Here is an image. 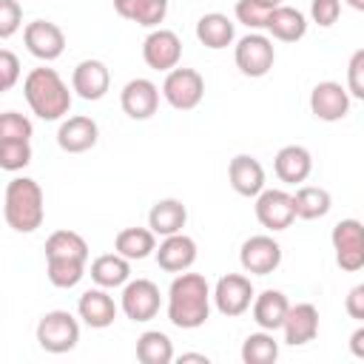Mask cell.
Listing matches in <instances>:
<instances>
[{"mask_svg": "<svg viewBox=\"0 0 364 364\" xmlns=\"http://www.w3.org/2000/svg\"><path fill=\"white\" fill-rule=\"evenodd\" d=\"M210 316V284L202 273H176L168 287V321L179 330H196Z\"/></svg>", "mask_w": 364, "mask_h": 364, "instance_id": "1", "label": "cell"}, {"mask_svg": "<svg viewBox=\"0 0 364 364\" xmlns=\"http://www.w3.org/2000/svg\"><path fill=\"white\" fill-rule=\"evenodd\" d=\"M23 94L28 108L46 122H57L71 111V91L54 68H31L23 80Z\"/></svg>", "mask_w": 364, "mask_h": 364, "instance_id": "2", "label": "cell"}, {"mask_svg": "<svg viewBox=\"0 0 364 364\" xmlns=\"http://www.w3.org/2000/svg\"><path fill=\"white\" fill-rule=\"evenodd\" d=\"M43 188L31 176H14L6 185V199H3V216L6 225L14 233H34L43 225L46 205H43Z\"/></svg>", "mask_w": 364, "mask_h": 364, "instance_id": "3", "label": "cell"}, {"mask_svg": "<svg viewBox=\"0 0 364 364\" xmlns=\"http://www.w3.org/2000/svg\"><path fill=\"white\" fill-rule=\"evenodd\" d=\"M77 341H80V321L68 310H48L37 321V344L46 353L63 355V353L74 350Z\"/></svg>", "mask_w": 364, "mask_h": 364, "instance_id": "4", "label": "cell"}, {"mask_svg": "<svg viewBox=\"0 0 364 364\" xmlns=\"http://www.w3.org/2000/svg\"><path fill=\"white\" fill-rule=\"evenodd\" d=\"M233 60H236V68L245 74V77H264L273 63H276V48H273V40L259 34V31H250L245 34L236 48H233Z\"/></svg>", "mask_w": 364, "mask_h": 364, "instance_id": "5", "label": "cell"}, {"mask_svg": "<svg viewBox=\"0 0 364 364\" xmlns=\"http://www.w3.org/2000/svg\"><path fill=\"white\" fill-rule=\"evenodd\" d=\"M162 97L176 111H193L205 97V80L193 68H171L162 82Z\"/></svg>", "mask_w": 364, "mask_h": 364, "instance_id": "6", "label": "cell"}, {"mask_svg": "<svg viewBox=\"0 0 364 364\" xmlns=\"http://www.w3.org/2000/svg\"><path fill=\"white\" fill-rule=\"evenodd\" d=\"M333 250H336V264L347 273H355L364 267V228L358 219H341L333 225L330 233Z\"/></svg>", "mask_w": 364, "mask_h": 364, "instance_id": "7", "label": "cell"}, {"mask_svg": "<svg viewBox=\"0 0 364 364\" xmlns=\"http://www.w3.org/2000/svg\"><path fill=\"white\" fill-rule=\"evenodd\" d=\"M119 307L131 321H151L162 307V293L151 279H128L122 284Z\"/></svg>", "mask_w": 364, "mask_h": 364, "instance_id": "8", "label": "cell"}, {"mask_svg": "<svg viewBox=\"0 0 364 364\" xmlns=\"http://www.w3.org/2000/svg\"><path fill=\"white\" fill-rule=\"evenodd\" d=\"M256 219L262 228L279 233V230H287L296 219V210H293V193L287 191H279V188H262L256 193Z\"/></svg>", "mask_w": 364, "mask_h": 364, "instance_id": "9", "label": "cell"}, {"mask_svg": "<svg viewBox=\"0 0 364 364\" xmlns=\"http://www.w3.org/2000/svg\"><path fill=\"white\" fill-rule=\"evenodd\" d=\"M253 296H256V293H253V284H250V279L242 276V273H228V276H222V279L216 282L213 293H210L216 310H219L222 316H228V318H236V316H242L245 310H250Z\"/></svg>", "mask_w": 364, "mask_h": 364, "instance_id": "10", "label": "cell"}, {"mask_svg": "<svg viewBox=\"0 0 364 364\" xmlns=\"http://www.w3.org/2000/svg\"><path fill=\"white\" fill-rule=\"evenodd\" d=\"M239 264L245 273L270 276L282 264V245L267 233L250 236V239H245V245L239 250Z\"/></svg>", "mask_w": 364, "mask_h": 364, "instance_id": "11", "label": "cell"}, {"mask_svg": "<svg viewBox=\"0 0 364 364\" xmlns=\"http://www.w3.org/2000/svg\"><path fill=\"white\" fill-rule=\"evenodd\" d=\"M23 43H26L28 54H34L43 63H54L65 51V34L51 20H31V23H26Z\"/></svg>", "mask_w": 364, "mask_h": 364, "instance_id": "12", "label": "cell"}, {"mask_svg": "<svg viewBox=\"0 0 364 364\" xmlns=\"http://www.w3.org/2000/svg\"><path fill=\"white\" fill-rule=\"evenodd\" d=\"M142 60L154 71H171L182 60V40L171 28H154L142 40Z\"/></svg>", "mask_w": 364, "mask_h": 364, "instance_id": "13", "label": "cell"}, {"mask_svg": "<svg viewBox=\"0 0 364 364\" xmlns=\"http://www.w3.org/2000/svg\"><path fill=\"white\" fill-rule=\"evenodd\" d=\"M310 111L321 122L344 119L350 114V94H347V88L341 82H336V80L316 82V88L310 91Z\"/></svg>", "mask_w": 364, "mask_h": 364, "instance_id": "14", "label": "cell"}, {"mask_svg": "<svg viewBox=\"0 0 364 364\" xmlns=\"http://www.w3.org/2000/svg\"><path fill=\"white\" fill-rule=\"evenodd\" d=\"M119 105L122 111L131 117V119H151L159 108V88L156 82L145 80V77H136V80H128L119 91Z\"/></svg>", "mask_w": 364, "mask_h": 364, "instance_id": "15", "label": "cell"}, {"mask_svg": "<svg viewBox=\"0 0 364 364\" xmlns=\"http://www.w3.org/2000/svg\"><path fill=\"white\" fill-rule=\"evenodd\" d=\"M279 330L284 333V344H290V347H301V344L313 341L318 336V310H316V304H310V301L290 304Z\"/></svg>", "mask_w": 364, "mask_h": 364, "instance_id": "16", "label": "cell"}, {"mask_svg": "<svg viewBox=\"0 0 364 364\" xmlns=\"http://www.w3.org/2000/svg\"><path fill=\"white\" fill-rule=\"evenodd\" d=\"M108 85H111V74H108V65L102 60L77 63V68L71 74V88L77 91V97H82L88 102H97L108 94Z\"/></svg>", "mask_w": 364, "mask_h": 364, "instance_id": "17", "label": "cell"}, {"mask_svg": "<svg viewBox=\"0 0 364 364\" xmlns=\"http://www.w3.org/2000/svg\"><path fill=\"white\" fill-rule=\"evenodd\" d=\"M97 136H100V128L91 117H68L60 122L57 128V145L65 151V154H85L97 145Z\"/></svg>", "mask_w": 364, "mask_h": 364, "instance_id": "18", "label": "cell"}, {"mask_svg": "<svg viewBox=\"0 0 364 364\" xmlns=\"http://www.w3.org/2000/svg\"><path fill=\"white\" fill-rule=\"evenodd\" d=\"M154 253H156V264L162 270L182 273L196 262V242L179 230V233L162 236V242H159V247H154Z\"/></svg>", "mask_w": 364, "mask_h": 364, "instance_id": "19", "label": "cell"}, {"mask_svg": "<svg viewBox=\"0 0 364 364\" xmlns=\"http://www.w3.org/2000/svg\"><path fill=\"white\" fill-rule=\"evenodd\" d=\"M228 179H230V188L239 193V196H256L262 188H264V168L256 156L250 154H236L228 165Z\"/></svg>", "mask_w": 364, "mask_h": 364, "instance_id": "20", "label": "cell"}, {"mask_svg": "<svg viewBox=\"0 0 364 364\" xmlns=\"http://www.w3.org/2000/svg\"><path fill=\"white\" fill-rule=\"evenodd\" d=\"M77 313H80V318H82L88 327L105 330V327H111L114 318H117V304H114V299L108 296L105 287H91V290H85V293L80 296Z\"/></svg>", "mask_w": 364, "mask_h": 364, "instance_id": "21", "label": "cell"}, {"mask_svg": "<svg viewBox=\"0 0 364 364\" xmlns=\"http://www.w3.org/2000/svg\"><path fill=\"white\" fill-rule=\"evenodd\" d=\"M273 171L284 185H301L313 171V156L304 145H284L273 159Z\"/></svg>", "mask_w": 364, "mask_h": 364, "instance_id": "22", "label": "cell"}, {"mask_svg": "<svg viewBox=\"0 0 364 364\" xmlns=\"http://www.w3.org/2000/svg\"><path fill=\"white\" fill-rule=\"evenodd\" d=\"M287 296L282 290H262L259 296H253L250 301V313H253V321L259 324V330H267V333H276L287 316Z\"/></svg>", "mask_w": 364, "mask_h": 364, "instance_id": "23", "label": "cell"}, {"mask_svg": "<svg viewBox=\"0 0 364 364\" xmlns=\"http://www.w3.org/2000/svg\"><path fill=\"white\" fill-rule=\"evenodd\" d=\"M264 28L270 31V37H276L282 43H296L307 34V17L293 6H276V9H270Z\"/></svg>", "mask_w": 364, "mask_h": 364, "instance_id": "24", "label": "cell"}, {"mask_svg": "<svg viewBox=\"0 0 364 364\" xmlns=\"http://www.w3.org/2000/svg\"><path fill=\"white\" fill-rule=\"evenodd\" d=\"M233 37H236V26L222 11H210V14H202L196 20V40L205 48H213V51L228 48L233 43Z\"/></svg>", "mask_w": 364, "mask_h": 364, "instance_id": "25", "label": "cell"}, {"mask_svg": "<svg viewBox=\"0 0 364 364\" xmlns=\"http://www.w3.org/2000/svg\"><path fill=\"white\" fill-rule=\"evenodd\" d=\"M188 222V208L179 199H159L148 210V228L154 236H171L179 233Z\"/></svg>", "mask_w": 364, "mask_h": 364, "instance_id": "26", "label": "cell"}, {"mask_svg": "<svg viewBox=\"0 0 364 364\" xmlns=\"http://www.w3.org/2000/svg\"><path fill=\"white\" fill-rule=\"evenodd\" d=\"M128 279H131V262L125 256H119L117 250L114 253H102V256H97L91 262V282L97 287L114 290V287H122Z\"/></svg>", "mask_w": 364, "mask_h": 364, "instance_id": "27", "label": "cell"}, {"mask_svg": "<svg viewBox=\"0 0 364 364\" xmlns=\"http://www.w3.org/2000/svg\"><path fill=\"white\" fill-rule=\"evenodd\" d=\"M114 11L136 26L156 28L168 14V0H114Z\"/></svg>", "mask_w": 364, "mask_h": 364, "instance_id": "28", "label": "cell"}, {"mask_svg": "<svg viewBox=\"0 0 364 364\" xmlns=\"http://www.w3.org/2000/svg\"><path fill=\"white\" fill-rule=\"evenodd\" d=\"M154 247H156V236L151 233V228H125L114 239V250L119 256H125L128 262L148 259L154 253Z\"/></svg>", "mask_w": 364, "mask_h": 364, "instance_id": "29", "label": "cell"}, {"mask_svg": "<svg viewBox=\"0 0 364 364\" xmlns=\"http://www.w3.org/2000/svg\"><path fill=\"white\" fill-rule=\"evenodd\" d=\"M333 208V199L324 188L318 185H301L296 193H293V210H296V219H321L327 216Z\"/></svg>", "mask_w": 364, "mask_h": 364, "instance_id": "30", "label": "cell"}, {"mask_svg": "<svg viewBox=\"0 0 364 364\" xmlns=\"http://www.w3.org/2000/svg\"><path fill=\"white\" fill-rule=\"evenodd\" d=\"M136 361L139 364H171L173 341L162 330H145L136 338Z\"/></svg>", "mask_w": 364, "mask_h": 364, "instance_id": "31", "label": "cell"}, {"mask_svg": "<svg viewBox=\"0 0 364 364\" xmlns=\"http://www.w3.org/2000/svg\"><path fill=\"white\" fill-rule=\"evenodd\" d=\"M51 256L88 262V245H85V239H82L80 233H74V230H57V233H51V236L46 239V259H51Z\"/></svg>", "mask_w": 364, "mask_h": 364, "instance_id": "32", "label": "cell"}, {"mask_svg": "<svg viewBox=\"0 0 364 364\" xmlns=\"http://www.w3.org/2000/svg\"><path fill=\"white\" fill-rule=\"evenodd\" d=\"M279 358V341L273 338V333L259 330L250 333L242 344V361L245 364H273Z\"/></svg>", "mask_w": 364, "mask_h": 364, "instance_id": "33", "label": "cell"}, {"mask_svg": "<svg viewBox=\"0 0 364 364\" xmlns=\"http://www.w3.org/2000/svg\"><path fill=\"white\" fill-rule=\"evenodd\" d=\"M46 276L54 287L60 290H68V287H77L80 279L85 276V262L82 259H46Z\"/></svg>", "mask_w": 364, "mask_h": 364, "instance_id": "34", "label": "cell"}, {"mask_svg": "<svg viewBox=\"0 0 364 364\" xmlns=\"http://www.w3.org/2000/svg\"><path fill=\"white\" fill-rule=\"evenodd\" d=\"M34 134V125L28 117H23L20 111H3L0 114V142H28Z\"/></svg>", "mask_w": 364, "mask_h": 364, "instance_id": "35", "label": "cell"}, {"mask_svg": "<svg viewBox=\"0 0 364 364\" xmlns=\"http://www.w3.org/2000/svg\"><path fill=\"white\" fill-rule=\"evenodd\" d=\"M31 162V145L28 142H0V171H23L26 165Z\"/></svg>", "mask_w": 364, "mask_h": 364, "instance_id": "36", "label": "cell"}, {"mask_svg": "<svg viewBox=\"0 0 364 364\" xmlns=\"http://www.w3.org/2000/svg\"><path fill=\"white\" fill-rule=\"evenodd\" d=\"M267 14H270V9L259 6L256 0H236V20H239L242 26H247L250 31H259V28H264V23H267Z\"/></svg>", "mask_w": 364, "mask_h": 364, "instance_id": "37", "label": "cell"}, {"mask_svg": "<svg viewBox=\"0 0 364 364\" xmlns=\"http://www.w3.org/2000/svg\"><path fill=\"white\" fill-rule=\"evenodd\" d=\"M23 26V6L17 0H0V40H9Z\"/></svg>", "mask_w": 364, "mask_h": 364, "instance_id": "38", "label": "cell"}, {"mask_svg": "<svg viewBox=\"0 0 364 364\" xmlns=\"http://www.w3.org/2000/svg\"><path fill=\"white\" fill-rule=\"evenodd\" d=\"M347 94L350 100H364V48L353 51L350 65H347Z\"/></svg>", "mask_w": 364, "mask_h": 364, "instance_id": "39", "label": "cell"}, {"mask_svg": "<svg viewBox=\"0 0 364 364\" xmlns=\"http://www.w3.org/2000/svg\"><path fill=\"white\" fill-rule=\"evenodd\" d=\"M341 14V0H310V20L321 28H330Z\"/></svg>", "mask_w": 364, "mask_h": 364, "instance_id": "40", "label": "cell"}, {"mask_svg": "<svg viewBox=\"0 0 364 364\" xmlns=\"http://www.w3.org/2000/svg\"><path fill=\"white\" fill-rule=\"evenodd\" d=\"M20 80V60L17 54H11L9 48H0V85L9 91L14 88Z\"/></svg>", "mask_w": 364, "mask_h": 364, "instance_id": "41", "label": "cell"}, {"mask_svg": "<svg viewBox=\"0 0 364 364\" xmlns=\"http://www.w3.org/2000/svg\"><path fill=\"white\" fill-rule=\"evenodd\" d=\"M344 310H347L350 318L364 321V284H355V287L347 293V299H344Z\"/></svg>", "mask_w": 364, "mask_h": 364, "instance_id": "42", "label": "cell"}, {"mask_svg": "<svg viewBox=\"0 0 364 364\" xmlns=\"http://www.w3.org/2000/svg\"><path fill=\"white\" fill-rule=\"evenodd\" d=\"M350 350L355 358H364V327H355L350 336Z\"/></svg>", "mask_w": 364, "mask_h": 364, "instance_id": "43", "label": "cell"}, {"mask_svg": "<svg viewBox=\"0 0 364 364\" xmlns=\"http://www.w3.org/2000/svg\"><path fill=\"white\" fill-rule=\"evenodd\" d=\"M185 361H199V364H208L210 358H208L205 353H182V355H179V364H185Z\"/></svg>", "mask_w": 364, "mask_h": 364, "instance_id": "44", "label": "cell"}, {"mask_svg": "<svg viewBox=\"0 0 364 364\" xmlns=\"http://www.w3.org/2000/svg\"><path fill=\"white\" fill-rule=\"evenodd\" d=\"M259 6H264V9H276V6H282V0H256Z\"/></svg>", "mask_w": 364, "mask_h": 364, "instance_id": "45", "label": "cell"}, {"mask_svg": "<svg viewBox=\"0 0 364 364\" xmlns=\"http://www.w3.org/2000/svg\"><path fill=\"white\" fill-rule=\"evenodd\" d=\"M350 3V9H355V11H364V0H347Z\"/></svg>", "mask_w": 364, "mask_h": 364, "instance_id": "46", "label": "cell"}, {"mask_svg": "<svg viewBox=\"0 0 364 364\" xmlns=\"http://www.w3.org/2000/svg\"><path fill=\"white\" fill-rule=\"evenodd\" d=\"M3 91H6V88H3V85H0V94H3Z\"/></svg>", "mask_w": 364, "mask_h": 364, "instance_id": "47", "label": "cell"}]
</instances>
